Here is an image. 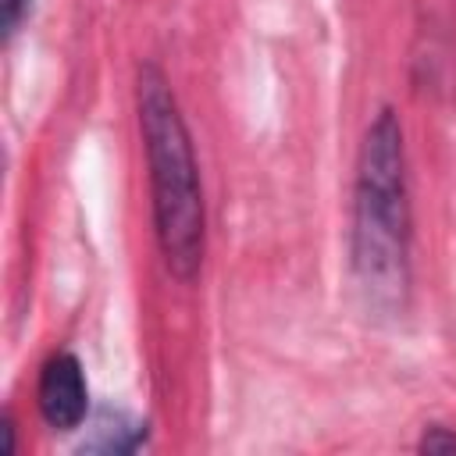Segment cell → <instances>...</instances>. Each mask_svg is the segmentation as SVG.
<instances>
[{
	"label": "cell",
	"mask_w": 456,
	"mask_h": 456,
	"mask_svg": "<svg viewBox=\"0 0 456 456\" xmlns=\"http://www.w3.org/2000/svg\"><path fill=\"white\" fill-rule=\"evenodd\" d=\"M353 271L374 306L395 310L410 285V203L403 128L381 110L363 135L353 200Z\"/></svg>",
	"instance_id": "cell-1"
},
{
	"label": "cell",
	"mask_w": 456,
	"mask_h": 456,
	"mask_svg": "<svg viewBox=\"0 0 456 456\" xmlns=\"http://www.w3.org/2000/svg\"><path fill=\"white\" fill-rule=\"evenodd\" d=\"M139 128L150 160V189H153V224L167 271L182 281H192L203 264V189L196 171V153L189 142V128L182 121L171 82L157 64L139 68L135 82Z\"/></svg>",
	"instance_id": "cell-2"
},
{
	"label": "cell",
	"mask_w": 456,
	"mask_h": 456,
	"mask_svg": "<svg viewBox=\"0 0 456 456\" xmlns=\"http://www.w3.org/2000/svg\"><path fill=\"white\" fill-rule=\"evenodd\" d=\"M420 449H424V452H456V435L445 431V428H431V431L420 438Z\"/></svg>",
	"instance_id": "cell-5"
},
{
	"label": "cell",
	"mask_w": 456,
	"mask_h": 456,
	"mask_svg": "<svg viewBox=\"0 0 456 456\" xmlns=\"http://www.w3.org/2000/svg\"><path fill=\"white\" fill-rule=\"evenodd\" d=\"M25 7H28V0H0V18H4V36H11V32L18 28V21H21V14H25Z\"/></svg>",
	"instance_id": "cell-6"
},
{
	"label": "cell",
	"mask_w": 456,
	"mask_h": 456,
	"mask_svg": "<svg viewBox=\"0 0 456 456\" xmlns=\"http://www.w3.org/2000/svg\"><path fill=\"white\" fill-rule=\"evenodd\" d=\"M142 435H146L142 424L128 420L125 413H114V420H110V410H107L96 420V438L86 442V449H93V452H132L142 442Z\"/></svg>",
	"instance_id": "cell-4"
},
{
	"label": "cell",
	"mask_w": 456,
	"mask_h": 456,
	"mask_svg": "<svg viewBox=\"0 0 456 456\" xmlns=\"http://www.w3.org/2000/svg\"><path fill=\"white\" fill-rule=\"evenodd\" d=\"M89 392L82 378V363L71 353H53L39 370V413L50 428L71 431L86 420Z\"/></svg>",
	"instance_id": "cell-3"
}]
</instances>
